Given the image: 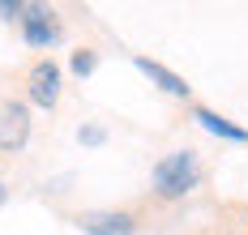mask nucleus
Segmentation results:
<instances>
[{"label":"nucleus","mask_w":248,"mask_h":235,"mask_svg":"<svg viewBox=\"0 0 248 235\" xmlns=\"http://www.w3.org/2000/svg\"><path fill=\"white\" fill-rule=\"evenodd\" d=\"M22 30H26V43H34V47H51L60 39L56 17H51L47 9H39V4H26L22 9Z\"/></svg>","instance_id":"20e7f679"},{"label":"nucleus","mask_w":248,"mask_h":235,"mask_svg":"<svg viewBox=\"0 0 248 235\" xmlns=\"http://www.w3.org/2000/svg\"><path fill=\"white\" fill-rule=\"evenodd\" d=\"M94 64H99V60H94V52H86V47H81V52H73V73H77V77H90V73H94Z\"/></svg>","instance_id":"6e6552de"},{"label":"nucleus","mask_w":248,"mask_h":235,"mask_svg":"<svg viewBox=\"0 0 248 235\" xmlns=\"http://www.w3.org/2000/svg\"><path fill=\"white\" fill-rule=\"evenodd\" d=\"M30 137V111L26 103H0V150L17 154Z\"/></svg>","instance_id":"f03ea898"},{"label":"nucleus","mask_w":248,"mask_h":235,"mask_svg":"<svg viewBox=\"0 0 248 235\" xmlns=\"http://www.w3.org/2000/svg\"><path fill=\"white\" fill-rule=\"evenodd\" d=\"M4 197H9V192H4V184H0V206H4Z\"/></svg>","instance_id":"9d476101"},{"label":"nucleus","mask_w":248,"mask_h":235,"mask_svg":"<svg viewBox=\"0 0 248 235\" xmlns=\"http://www.w3.org/2000/svg\"><path fill=\"white\" fill-rule=\"evenodd\" d=\"M197 120H201V124H205L210 132H218V137H227V141H248V132L240 129V124H231V120H223L218 111H205V107H201V111H197Z\"/></svg>","instance_id":"0eeeda50"},{"label":"nucleus","mask_w":248,"mask_h":235,"mask_svg":"<svg viewBox=\"0 0 248 235\" xmlns=\"http://www.w3.org/2000/svg\"><path fill=\"white\" fill-rule=\"evenodd\" d=\"M81 141H86V146H103V129H94V124L81 129Z\"/></svg>","instance_id":"1a4fd4ad"},{"label":"nucleus","mask_w":248,"mask_h":235,"mask_svg":"<svg viewBox=\"0 0 248 235\" xmlns=\"http://www.w3.org/2000/svg\"><path fill=\"white\" fill-rule=\"evenodd\" d=\"M30 99L39 107H56V99H60V69L51 60H39L30 69Z\"/></svg>","instance_id":"39448f33"},{"label":"nucleus","mask_w":248,"mask_h":235,"mask_svg":"<svg viewBox=\"0 0 248 235\" xmlns=\"http://www.w3.org/2000/svg\"><path fill=\"white\" fill-rule=\"evenodd\" d=\"M73 222L86 235H133L137 231L133 214H124V209H90V214H77Z\"/></svg>","instance_id":"7ed1b4c3"},{"label":"nucleus","mask_w":248,"mask_h":235,"mask_svg":"<svg viewBox=\"0 0 248 235\" xmlns=\"http://www.w3.org/2000/svg\"><path fill=\"white\" fill-rule=\"evenodd\" d=\"M137 69H141L150 81H158L167 94H180V99H188V81H184V77H175L171 69H163L158 60H146V56H137Z\"/></svg>","instance_id":"423d86ee"},{"label":"nucleus","mask_w":248,"mask_h":235,"mask_svg":"<svg viewBox=\"0 0 248 235\" xmlns=\"http://www.w3.org/2000/svg\"><path fill=\"white\" fill-rule=\"evenodd\" d=\"M150 184H154V192H158L163 201H175V197L193 192V188L201 184V162H197V154H193V150H175V154L158 158V162H154Z\"/></svg>","instance_id":"f257e3e1"}]
</instances>
